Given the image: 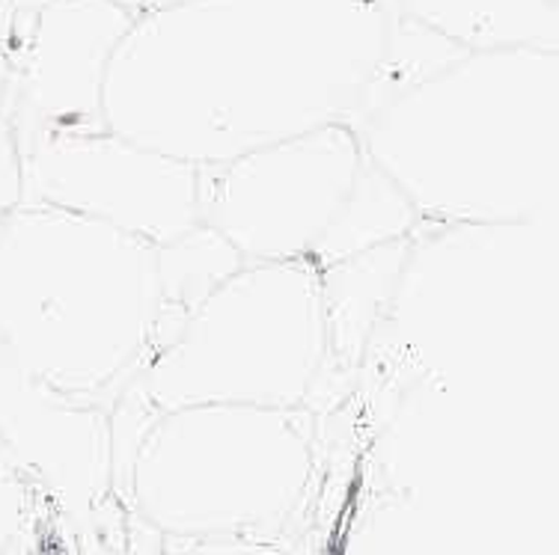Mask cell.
Returning a JSON list of instances; mask_svg holds the SVG:
<instances>
[{"instance_id":"7","label":"cell","mask_w":559,"mask_h":555,"mask_svg":"<svg viewBox=\"0 0 559 555\" xmlns=\"http://www.w3.org/2000/svg\"><path fill=\"white\" fill-rule=\"evenodd\" d=\"M22 203L84 214L152 244L200 229L197 167L143 149L114 131L15 137Z\"/></svg>"},{"instance_id":"2","label":"cell","mask_w":559,"mask_h":555,"mask_svg":"<svg viewBox=\"0 0 559 555\" xmlns=\"http://www.w3.org/2000/svg\"><path fill=\"white\" fill-rule=\"evenodd\" d=\"M557 53H462L357 125L423 226L515 229L557 196Z\"/></svg>"},{"instance_id":"1","label":"cell","mask_w":559,"mask_h":555,"mask_svg":"<svg viewBox=\"0 0 559 555\" xmlns=\"http://www.w3.org/2000/svg\"><path fill=\"white\" fill-rule=\"evenodd\" d=\"M262 15L200 0L134 19L105 75L108 131L203 167L331 122L355 129L378 69L331 63Z\"/></svg>"},{"instance_id":"5","label":"cell","mask_w":559,"mask_h":555,"mask_svg":"<svg viewBox=\"0 0 559 555\" xmlns=\"http://www.w3.org/2000/svg\"><path fill=\"white\" fill-rule=\"evenodd\" d=\"M328 363L322 267L245 262L221 279L110 410L114 479L140 431L188 405L312 407Z\"/></svg>"},{"instance_id":"11","label":"cell","mask_w":559,"mask_h":555,"mask_svg":"<svg viewBox=\"0 0 559 555\" xmlns=\"http://www.w3.org/2000/svg\"><path fill=\"white\" fill-rule=\"evenodd\" d=\"M39 487L27 475L15 470L0 472V555H7L22 534L33 505H36Z\"/></svg>"},{"instance_id":"4","label":"cell","mask_w":559,"mask_h":555,"mask_svg":"<svg viewBox=\"0 0 559 555\" xmlns=\"http://www.w3.org/2000/svg\"><path fill=\"white\" fill-rule=\"evenodd\" d=\"M312 484L310 407L188 405L143 425L114 496L162 544H277L307 508Z\"/></svg>"},{"instance_id":"12","label":"cell","mask_w":559,"mask_h":555,"mask_svg":"<svg viewBox=\"0 0 559 555\" xmlns=\"http://www.w3.org/2000/svg\"><path fill=\"white\" fill-rule=\"evenodd\" d=\"M162 555H289L274 541H238V538H221V541H191V544H164Z\"/></svg>"},{"instance_id":"8","label":"cell","mask_w":559,"mask_h":555,"mask_svg":"<svg viewBox=\"0 0 559 555\" xmlns=\"http://www.w3.org/2000/svg\"><path fill=\"white\" fill-rule=\"evenodd\" d=\"M0 446L72 523L93 534L114 496L110 413L36 381L0 345Z\"/></svg>"},{"instance_id":"9","label":"cell","mask_w":559,"mask_h":555,"mask_svg":"<svg viewBox=\"0 0 559 555\" xmlns=\"http://www.w3.org/2000/svg\"><path fill=\"white\" fill-rule=\"evenodd\" d=\"M134 19L117 0H48L33 24L15 105L3 113L12 137L31 131H108L105 75Z\"/></svg>"},{"instance_id":"6","label":"cell","mask_w":559,"mask_h":555,"mask_svg":"<svg viewBox=\"0 0 559 555\" xmlns=\"http://www.w3.org/2000/svg\"><path fill=\"white\" fill-rule=\"evenodd\" d=\"M372 160L352 125L331 122L241 158L197 167L200 226L245 262L334 265L336 241Z\"/></svg>"},{"instance_id":"3","label":"cell","mask_w":559,"mask_h":555,"mask_svg":"<svg viewBox=\"0 0 559 555\" xmlns=\"http://www.w3.org/2000/svg\"><path fill=\"white\" fill-rule=\"evenodd\" d=\"M176 333L162 244L48 205L0 217V345L31 377L110 413Z\"/></svg>"},{"instance_id":"13","label":"cell","mask_w":559,"mask_h":555,"mask_svg":"<svg viewBox=\"0 0 559 555\" xmlns=\"http://www.w3.org/2000/svg\"><path fill=\"white\" fill-rule=\"evenodd\" d=\"M12 19H10V3L0 0V96L7 93L12 72Z\"/></svg>"},{"instance_id":"10","label":"cell","mask_w":559,"mask_h":555,"mask_svg":"<svg viewBox=\"0 0 559 555\" xmlns=\"http://www.w3.org/2000/svg\"><path fill=\"white\" fill-rule=\"evenodd\" d=\"M417 236L372 246L366 253L322 267L324 312H328V363L322 384L334 374L355 372L366 353L372 327L390 300L396 298L399 279L411 262ZM316 393V396H319Z\"/></svg>"}]
</instances>
